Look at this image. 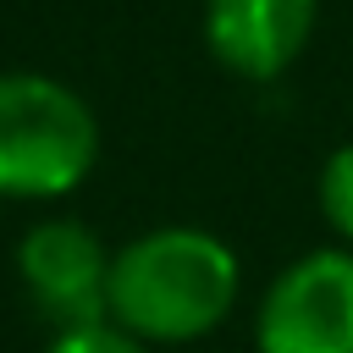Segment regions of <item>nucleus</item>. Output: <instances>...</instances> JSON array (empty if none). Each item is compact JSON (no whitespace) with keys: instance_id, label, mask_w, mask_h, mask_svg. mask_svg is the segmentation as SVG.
I'll use <instances>...</instances> for the list:
<instances>
[{"instance_id":"5","label":"nucleus","mask_w":353,"mask_h":353,"mask_svg":"<svg viewBox=\"0 0 353 353\" xmlns=\"http://www.w3.org/2000/svg\"><path fill=\"white\" fill-rule=\"evenodd\" d=\"M320 0H204V44L237 77H276L309 44Z\"/></svg>"},{"instance_id":"2","label":"nucleus","mask_w":353,"mask_h":353,"mask_svg":"<svg viewBox=\"0 0 353 353\" xmlns=\"http://www.w3.org/2000/svg\"><path fill=\"white\" fill-rule=\"evenodd\" d=\"M99 154L94 110L55 77L6 72L0 77V193L55 199L72 193Z\"/></svg>"},{"instance_id":"1","label":"nucleus","mask_w":353,"mask_h":353,"mask_svg":"<svg viewBox=\"0 0 353 353\" xmlns=\"http://www.w3.org/2000/svg\"><path fill=\"white\" fill-rule=\"evenodd\" d=\"M237 254L204 226H154L110 254V325L149 342H199L237 303Z\"/></svg>"},{"instance_id":"6","label":"nucleus","mask_w":353,"mask_h":353,"mask_svg":"<svg viewBox=\"0 0 353 353\" xmlns=\"http://www.w3.org/2000/svg\"><path fill=\"white\" fill-rule=\"evenodd\" d=\"M320 215L331 221L342 248H353V143L331 149L320 165Z\"/></svg>"},{"instance_id":"4","label":"nucleus","mask_w":353,"mask_h":353,"mask_svg":"<svg viewBox=\"0 0 353 353\" xmlns=\"http://www.w3.org/2000/svg\"><path fill=\"white\" fill-rule=\"evenodd\" d=\"M22 287L61 331L110 320V254L83 221H39L17 248Z\"/></svg>"},{"instance_id":"7","label":"nucleus","mask_w":353,"mask_h":353,"mask_svg":"<svg viewBox=\"0 0 353 353\" xmlns=\"http://www.w3.org/2000/svg\"><path fill=\"white\" fill-rule=\"evenodd\" d=\"M50 353H149L138 336H127L121 325H83V331H61L50 342Z\"/></svg>"},{"instance_id":"3","label":"nucleus","mask_w":353,"mask_h":353,"mask_svg":"<svg viewBox=\"0 0 353 353\" xmlns=\"http://www.w3.org/2000/svg\"><path fill=\"white\" fill-rule=\"evenodd\" d=\"M259 353H353V248H314L276 270L254 314Z\"/></svg>"}]
</instances>
